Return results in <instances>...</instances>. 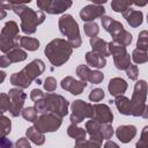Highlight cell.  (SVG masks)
<instances>
[{"mask_svg": "<svg viewBox=\"0 0 148 148\" xmlns=\"http://www.w3.org/2000/svg\"><path fill=\"white\" fill-rule=\"evenodd\" d=\"M3 9H12L16 15L21 18V30L31 35L36 32V29L39 24H42L45 20V14L42 10H34L30 7L25 6V2L21 1H2L0 3Z\"/></svg>", "mask_w": 148, "mask_h": 148, "instance_id": "1", "label": "cell"}, {"mask_svg": "<svg viewBox=\"0 0 148 148\" xmlns=\"http://www.w3.org/2000/svg\"><path fill=\"white\" fill-rule=\"evenodd\" d=\"M68 101L58 94H45L44 98L35 103V108L37 109L38 113H52L60 118H64L68 113Z\"/></svg>", "mask_w": 148, "mask_h": 148, "instance_id": "2", "label": "cell"}, {"mask_svg": "<svg viewBox=\"0 0 148 148\" xmlns=\"http://www.w3.org/2000/svg\"><path fill=\"white\" fill-rule=\"evenodd\" d=\"M45 69L44 61L40 59H35L29 62L22 71L18 73H13L10 75V83L17 88L24 89L28 88L34 80H36Z\"/></svg>", "mask_w": 148, "mask_h": 148, "instance_id": "3", "label": "cell"}, {"mask_svg": "<svg viewBox=\"0 0 148 148\" xmlns=\"http://www.w3.org/2000/svg\"><path fill=\"white\" fill-rule=\"evenodd\" d=\"M44 52L53 66H61L72 56L73 47L67 40L56 38L45 46Z\"/></svg>", "mask_w": 148, "mask_h": 148, "instance_id": "4", "label": "cell"}, {"mask_svg": "<svg viewBox=\"0 0 148 148\" xmlns=\"http://www.w3.org/2000/svg\"><path fill=\"white\" fill-rule=\"evenodd\" d=\"M59 30L60 32L67 37V42L72 45V47L81 46L82 38L80 35V29L77 22L69 14H64L59 18Z\"/></svg>", "mask_w": 148, "mask_h": 148, "instance_id": "5", "label": "cell"}, {"mask_svg": "<svg viewBox=\"0 0 148 148\" xmlns=\"http://www.w3.org/2000/svg\"><path fill=\"white\" fill-rule=\"evenodd\" d=\"M18 25L15 21H8L0 35V50L5 54L16 47L20 46V37L18 36Z\"/></svg>", "mask_w": 148, "mask_h": 148, "instance_id": "6", "label": "cell"}, {"mask_svg": "<svg viewBox=\"0 0 148 148\" xmlns=\"http://www.w3.org/2000/svg\"><path fill=\"white\" fill-rule=\"evenodd\" d=\"M102 25L103 28L112 36V40L124 45V46H128L132 43V35L125 30L124 25L116 21L114 18L110 17V16H103L102 18Z\"/></svg>", "mask_w": 148, "mask_h": 148, "instance_id": "7", "label": "cell"}, {"mask_svg": "<svg viewBox=\"0 0 148 148\" xmlns=\"http://www.w3.org/2000/svg\"><path fill=\"white\" fill-rule=\"evenodd\" d=\"M148 92V84L145 80H139L134 84V91L131 99L132 106V116L139 117L143 114L146 110V98Z\"/></svg>", "mask_w": 148, "mask_h": 148, "instance_id": "8", "label": "cell"}, {"mask_svg": "<svg viewBox=\"0 0 148 148\" xmlns=\"http://www.w3.org/2000/svg\"><path fill=\"white\" fill-rule=\"evenodd\" d=\"M108 49L110 54L113 57V62L117 69L120 71H126V68L131 65V57L126 50V46L111 40L108 43Z\"/></svg>", "mask_w": 148, "mask_h": 148, "instance_id": "9", "label": "cell"}, {"mask_svg": "<svg viewBox=\"0 0 148 148\" xmlns=\"http://www.w3.org/2000/svg\"><path fill=\"white\" fill-rule=\"evenodd\" d=\"M86 118L92 119L94 118V105L87 103L82 99L74 101L72 104V114H71V123L72 124H80Z\"/></svg>", "mask_w": 148, "mask_h": 148, "instance_id": "10", "label": "cell"}, {"mask_svg": "<svg viewBox=\"0 0 148 148\" xmlns=\"http://www.w3.org/2000/svg\"><path fill=\"white\" fill-rule=\"evenodd\" d=\"M61 123H62V118L52 113H45L38 117V119L34 123V127L40 133L56 132L61 126Z\"/></svg>", "mask_w": 148, "mask_h": 148, "instance_id": "11", "label": "cell"}, {"mask_svg": "<svg viewBox=\"0 0 148 148\" xmlns=\"http://www.w3.org/2000/svg\"><path fill=\"white\" fill-rule=\"evenodd\" d=\"M36 3L42 12H46L47 14H60L68 9L73 2L69 0H37Z\"/></svg>", "mask_w": 148, "mask_h": 148, "instance_id": "12", "label": "cell"}, {"mask_svg": "<svg viewBox=\"0 0 148 148\" xmlns=\"http://www.w3.org/2000/svg\"><path fill=\"white\" fill-rule=\"evenodd\" d=\"M8 95L10 97L12 101V108L9 110V113L12 117H17L20 114H22V110H23V105L27 98V94L21 89V88H13L9 89Z\"/></svg>", "mask_w": 148, "mask_h": 148, "instance_id": "13", "label": "cell"}, {"mask_svg": "<svg viewBox=\"0 0 148 148\" xmlns=\"http://www.w3.org/2000/svg\"><path fill=\"white\" fill-rule=\"evenodd\" d=\"M105 14V8L102 6L101 2H94L87 5L80 10V17L84 22H94L95 18L103 17Z\"/></svg>", "mask_w": 148, "mask_h": 148, "instance_id": "14", "label": "cell"}, {"mask_svg": "<svg viewBox=\"0 0 148 148\" xmlns=\"http://www.w3.org/2000/svg\"><path fill=\"white\" fill-rule=\"evenodd\" d=\"M27 59V52L24 50H22L21 47H16L5 54L1 56L0 58V66L2 68L9 66L13 62H20Z\"/></svg>", "mask_w": 148, "mask_h": 148, "instance_id": "15", "label": "cell"}, {"mask_svg": "<svg viewBox=\"0 0 148 148\" xmlns=\"http://www.w3.org/2000/svg\"><path fill=\"white\" fill-rule=\"evenodd\" d=\"M101 124H112L113 114L106 104H94V118Z\"/></svg>", "mask_w": 148, "mask_h": 148, "instance_id": "16", "label": "cell"}, {"mask_svg": "<svg viewBox=\"0 0 148 148\" xmlns=\"http://www.w3.org/2000/svg\"><path fill=\"white\" fill-rule=\"evenodd\" d=\"M86 87H87V82H83L81 80H75L72 76H66L61 80V88L69 91L73 95L81 94Z\"/></svg>", "mask_w": 148, "mask_h": 148, "instance_id": "17", "label": "cell"}, {"mask_svg": "<svg viewBox=\"0 0 148 148\" xmlns=\"http://www.w3.org/2000/svg\"><path fill=\"white\" fill-rule=\"evenodd\" d=\"M116 135L118 140L123 143H127L134 139L136 134V127L134 125H120L116 130Z\"/></svg>", "mask_w": 148, "mask_h": 148, "instance_id": "18", "label": "cell"}, {"mask_svg": "<svg viewBox=\"0 0 148 148\" xmlns=\"http://www.w3.org/2000/svg\"><path fill=\"white\" fill-rule=\"evenodd\" d=\"M86 131L89 134L91 140L98 141L102 143V141L104 140L103 134H102V124L98 123L95 119H90L86 123Z\"/></svg>", "mask_w": 148, "mask_h": 148, "instance_id": "19", "label": "cell"}, {"mask_svg": "<svg viewBox=\"0 0 148 148\" xmlns=\"http://www.w3.org/2000/svg\"><path fill=\"white\" fill-rule=\"evenodd\" d=\"M108 89L112 96H120L127 89V82L121 77H113L108 84Z\"/></svg>", "mask_w": 148, "mask_h": 148, "instance_id": "20", "label": "cell"}, {"mask_svg": "<svg viewBox=\"0 0 148 148\" xmlns=\"http://www.w3.org/2000/svg\"><path fill=\"white\" fill-rule=\"evenodd\" d=\"M124 18L126 20V22L132 27V28H138L139 25L142 24L143 21V14L141 10H135V9H127L124 14H123Z\"/></svg>", "mask_w": 148, "mask_h": 148, "instance_id": "21", "label": "cell"}, {"mask_svg": "<svg viewBox=\"0 0 148 148\" xmlns=\"http://www.w3.org/2000/svg\"><path fill=\"white\" fill-rule=\"evenodd\" d=\"M86 61L89 66L95 67V68H103L106 65L105 57L94 51H89L86 53Z\"/></svg>", "mask_w": 148, "mask_h": 148, "instance_id": "22", "label": "cell"}, {"mask_svg": "<svg viewBox=\"0 0 148 148\" xmlns=\"http://www.w3.org/2000/svg\"><path fill=\"white\" fill-rule=\"evenodd\" d=\"M114 104L118 109V111L121 113V114H125V116H132V106H131V101L125 97L124 95H120V96H117L114 98Z\"/></svg>", "mask_w": 148, "mask_h": 148, "instance_id": "23", "label": "cell"}, {"mask_svg": "<svg viewBox=\"0 0 148 148\" xmlns=\"http://www.w3.org/2000/svg\"><path fill=\"white\" fill-rule=\"evenodd\" d=\"M90 45H91L94 52H97L104 57L110 56V52L108 49V43L104 39H102L99 37H92V38H90Z\"/></svg>", "mask_w": 148, "mask_h": 148, "instance_id": "24", "label": "cell"}, {"mask_svg": "<svg viewBox=\"0 0 148 148\" xmlns=\"http://www.w3.org/2000/svg\"><path fill=\"white\" fill-rule=\"evenodd\" d=\"M67 134L75 139V142L77 141H82V140H86V135H87V131L86 128L83 130L82 127H79L77 125L75 124H71L68 127H67Z\"/></svg>", "mask_w": 148, "mask_h": 148, "instance_id": "25", "label": "cell"}, {"mask_svg": "<svg viewBox=\"0 0 148 148\" xmlns=\"http://www.w3.org/2000/svg\"><path fill=\"white\" fill-rule=\"evenodd\" d=\"M25 134H27V139H29L31 142H34L37 146H40V145H43L45 142V135H44V133H40L34 126L28 127Z\"/></svg>", "mask_w": 148, "mask_h": 148, "instance_id": "26", "label": "cell"}, {"mask_svg": "<svg viewBox=\"0 0 148 148\" xmlns=\"http://www.w3.org/2000/svg\"><path fill=\"white\" fill-rule=\"evenodd\" d=\"M20 46L28 51H36L39 49V40L37 38L21 36L20 37Z\"/></svg>", "mask_w": 148, "mask_h": 148, "instance_id": "27", "label": "cell"}, {"mask_svg": "<svg viewBox=\"0 0 148 148\" xmlns=\"http://www.w3.org/2000/svg\"><path fill=\"white\" fill-rule=\"evenodd\" d=\"M132 5H133V2L127 1V0H113V1H111V8L114 12L121 13V14H124L127 9H130Z\"/></svg>", "mask_w": 148, "mask_h": 148, "instance_id": "28", "label": "cell"}, {"mask_svg": "<svg viewBox=\"0 0 148 148\" xmlns=\"http://www.w3.org/2000/svg\"><path fill=\"white\" fill-rule=\"evenodd\" d=\"M22 117L31 123H35L38 119V111L35 106H28L22 110Z\"/></svg>", "mask_w": 148, "mask_h": 148, "instance_id": "29", "label": "cell"}, {"mask_svg": "<svg viewBox=\"0 0 148 148\" xmlns=\"http://www.w3.org/2000/svg\"><path fill=\"white\" fill-rule=\"evenodd\" d=\"M10 130H12V123H10L9 118H7L3 113H1V117H0V133H1V138H6V135L10 133Z\"/></svg>", "mask_w": 148, "mask_h": 148, "instance_id": "30", "label": "cell"}, {"mask_svg": "<svg viewBox=\"0 0 148 148\" xmlns=\"http://www.w3.org/2000/svg\"><path fill=\"white\" fill-rule=\"evenodd\" d=\"M132 60H133L135 64H143V62H147V61H148V53H147V51L135 49V50L132 52Z\"/></svg>", "mask_w": 148, "mask_h": 148, "instance_id": "31", "label": "cell"}, {"mask_svg": "<svg viewBox=\"0 0 148 148\" xmlns=\"http://www.w3.org/2000/svg\"><path fill=\"white\" fill-rule=\"evenodd\" d=\"M83 29H84V32L87 36H89L90 38L92 37H96L98 31H99V28H98V24L96 22H86L84 25H83Z\"/></svg>", "mask_w": 148, "mask_h": 148, "instance_id": "32", "label": "cell"}, {"mask_svg": "<svg viewBox=\"0 0 148 148\" xmlns=\"http://www.w3.org/2000/svg\"><path fill=\"white\" fill-rule=\"evenodd\" d=\"M136 49L143 50V51H148V31L147 30H142L139 34L138 43H136Z\"/></svg>", "mask_w": 148, "mask_h": 148, "instance_id": "33", "label": "cell"}, {"mask_svg": "<svg viewBox=\"0 0 148 148\" xmlns=\"http://www.w3.org/2000/svg\"><path fill=\"white\" fill-rule=\"evenodd\" d=\"M12 108V101L8 94L2 92L0 95V111L1 113H5L6 111H9Z\"/></svg>", "mask_w": 148, "mask_h": 148, "instance_id": "34", "label": "cell"}, {"mask_svg": "<svg viewBox=\"0 0 148 148\" xmlns=\"http://www.w3.org/2000/svg\"><path fill=\"white\" fill-rule=\"evenodd\" d=\"M102 143L95 140H82V141H77L75 142L74 148H101Z\"/></svg>", "mask_w": 148, "mask_h": 148, "instance_id": "35", "label": "cell"}, {"mask_svg": "<svg viewBox=\"0 0 148 148\" xmlns=\"http://www.w3.org/2000/svg\"><path fill=\"white\" fill-rule=\"evenodd\" d=\"M90 68L87 66V65H79L77 68H76V75L77 77L83 81V82H87L88 79H89V74H90Z\"/></svg>", "mask_w": 148, "mask_h": 148, "instance_id": "36", "label": "cell"}, {"mask_svg": "<svg viewBox=\"0 0 148 148\" xmlns=\"http://www.w3.org/2000/svg\"><path fill=\"white\" fill-rule=\"evenodd\" d=\"M135 148H148V125H146L141 132V136L135 145Z\"/></svg>", "mask_w": 148, "mask_h": 148, "instance_id": "37", "label": "cell"}, {"mask_svg": "<svg viewBox=\"0 0 148 148\" xmlns=\"http://www.w3.org/2000/svg\"><path fill=\"white\" fill-rule=\"evenodd\" d=\"M104 96H105V94H104L103 89H101V88H95V89H92V90L90 91V94H89V99H90L91 102H99V101H102V99L104 98Z\"/></svg>", "mask_w": 148, "mask_h": 148, "instance_id": "38", "label": "cell"}, {"mask_svg": "<svg viewBox=\"0 0 148 148\" xmlns=\"http://www.w3.org/2000/svg\"><path fill=\"white\" fill-rule=\"evenodd\" d=\"M103 79H104L103 73H101L99 71H91L90 74H89L88 81L91 82L92 84H98V83H101L103 81Z\"/></svg>", "mask_w": 148, "mask_h": 148, "instance_id": "39", "label": "cell"}, {"mask_svg": "<svg viewBox=\"0 0 148 148\" xmlns=\"http://www.w3.org/2000/svg\"><path fill=\"white\" fill-rule=\"evenodd\" d=\"M44 89L46 91H49V92L54 91L57 89V81H56V79L52 77V76L46 77L45 81H44Z\"/></svg>", "mask_w": 148, "mask_h": 148, "instance_id": "40", "label": "cell"}, {"mask_svg": "<svg viewBox=\"0 0 148 148\" xmlns=\"http://www.w3.org/2000/svg\"><path fill=\"white\" fill-rule=\"evenodd\" d=\"M113 133H114V131H113L111 124H102V134H103L104 140H110L112 138Z\"/></svg>", "mask_w": 148, "mask_h": 148, "instance_id": "41", "label": "cell"}, {"mask_svg": "<svg viewBox=\"0 0 148 148\" xmlns=\"http://www.w3.org/2000/svg\"><path fill=\"white\" fill-rule=\"evenodd\" d=\"M126 75H127L131 80L135 81V80L138 79V75H139V69H138L136 65H132V64H131V65L126 68Z\"/></svg>", "mask_w": 148, "mask_h": 148, "instance_id": "42", "label": "cell"}, {"mask_svg": "<svg viewBox=\"0 0 148 148\" xmlns=\"http://www.w3.org/2000/svg\"><path fill=\"white\" fill-rule=\"evenodd\" d=\"M44 96H45V94H44L42 90H39V89H32L31 92H30V98L32 99L34 103H36V102L43 99Z\"/></svg>", "mask_w": 148, "mask_h": 148, "instance_id": "43", "label": "cell"}, {"mask_svg": "<svg viewBox=\"0 0 148 148\" xmlns=\"http://www.w3.org/2000/svg\"><path fill=\"white\" fill-rule=\"evenodd\" d=\"M15 147L16 148H31V146H30V143H29V141H28L27 138H20L16 141Z\"/></svg>", "mask_w": 148, "mask_h": 148, "instance_id": "44", "label": "cell"}, {"mask_svg": "<svg viewBox=\"0 0 148 148\" xmlns=\"http://www.w3.org/2000/svg\"><path fill=\"white\" fill-rule=\"evenodd\" d=\"M0 148H16V147L14 146V143L9 139L1 138V140H0Z\"/></svg>", "mask_w": 148, "mask_h": 148, "instance_id": "45", "label": "cell"}, {"mask_svg": "<svg viewBox=\"0 0 148 148\" xmlns=\"http://www.w3.org/2000/svg\"><path fill=\"white\" fill-rule=\"evenodd\" d=\"M104 148H120L116 142L111 141V140H106V142L104 143Z\"/></svg>", "mask_w": 148, "mask_h": 148, "instance_id": "46", "label": "cell"}, {"mask_svg": "<svg viewBox=\"0 0 148 148\" xmlns=\"http://www.w3.org/2000/svg\"><path fill=\"white\" fill-rule=\"evenodd\" d=\"M142 117H143L145 119H148V105H146V110H145V112H143Z\"/></svg>", "mask_w": 148, "mask_h": 148, "instance_id": "47", "label": "cell"}, {"mask_svg": "<svg viewBox=\"0 0 148 148\" xmlns=\"http://www.w3.org/2000/svg\"><path fill=\"white\" fill-rule=\"evenodd\" d=\"M133 5H136V6H146L147 5V1H143V2H138V1H134Z\"/></svg>", "mask_w": 148, "mask_h": 148, "instance_id": "48", "label": "cell"}, {"mask_svg": "<svg viewBox=\"0 0 148 148\" xmlns=\"http://www.w3.org/2000/svg\"><path fill=\"white\" fill-rule=\"evenodd\" d=\"M6 16V13H5V9L3 8H1V18H3Z\"/></svg>", "mask_w": 148, "mask_h": 148, "instance_id": "49", "label": "cell"}, {"mask_svg": "<svg viewBox=\"0 0 148 148\" xmlns=\"http://www.w3.org/2000/svg\"><path fill=\"white\" fill-rule=\"evenodd\" d=\"M147 22H148V15H147Z\"/></svg>", "mask_w": 148, "mask_h": 148, "instance_id": "50", "label": "cell"}]
</instances>
